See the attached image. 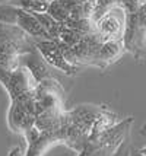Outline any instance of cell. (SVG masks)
Listing matches in <instances>:
<instances>
[{"label":"cell","instance_id":"6da1fadb","mask_svg":"<svg viewBox=\"0 0 146 156\" xmlns=\"http://www.w3.org/2000/svg\"><path fill=\"white\" fill-rule=\"evenodd\" d=\"M123 45L134 58H146V5L134 13H127Z\"/></svg>","mask_w":146,"mask_h":156},{"label":"cell","instance_id":"7a4b0ae2","mask_svg":"<svg viewBox=\"0 0 146 156\" xmlns=\"http://www.w3.org/2000/svg\"><path fill=\"white\" fill-rule=\"evenodd\" d=\"M127 12L121 5H114L105 10L95 20V32L99 35L102 42L107 41H123L126 32Z\"/></svg>","mask_w":146,"mask_h":156},{"label":"cell","instance_id":"3957f363","mask_svg":"<svg viewBox=\"0 0 146 156\" xmlns=\"http://www.w3.org/2000/svg\"><path fill=\"white\" fill-rule=\"evenodd\" d=\"M34 96L35 94L12 99L7 122L15 133H25L27 130L34 127L35 117H37Z\"/></svg>","mask_w":146,"mask_h":156},{"label":"cell","instance_id":"277c9868","mask_svg":"<svg viewBox=\"0 0 146 156\" xmlns=\"http://www.w3.org/2000/svg\"><path fill=\"white\" fill-rule=\"evenodd\" d=\"M37 50L40 51V54L42 55V58L45 60V63L51 66V67L60 70L66 75H76L79 72L77 66L70 64L69 61L64 58L63 50L60 47V44L54 40H40L35 41Z\"/></svg>","mask_w":146,"mask_h":156},{"label":"cell","instance_id":"5b68a950","mask_svg":"<svg viewBox=\"0 0 146 156\" xmlns=\"http://www.w3.org/2000/svg\"><path fill=\"white\" fill-rule=\"evenodd\" d=\"M19 64L23 66L25 69H28L32 77L37 80V83L45 80L48 77H53L48 72V64L45 63V60L42 58V55L40 54V51L37 48L29 53L22 54L19 57Z\"/></svg>","mask_w":146,"mask_h":156},{"label":"cell","instance_id":"8992f818","mask_svg":"<svg viewBox=\"0 0 146 156\" xmlns=\"http://www.w3.org/2000/svg\"><path fill=\"white\" fill-rule=\"evenodd\" d=\"M16 27H19L25 32V34L31 37L34 41L40 40H51V37L48 35V32L42 28V25L38 22V19L35 18L32 13H29L27 10H23L19 7L18 12V22Z\"/></svg>","mask_w":146,"mask_h":156},{"label":"cell","instance_id":"52a82bcc","mask_svg":"<svg viewBox=\"0 0 146 156\" xmlns=\"http://www.w3.org/2000/svg\"><path fill=\"white\" fill-rule=\"evenodd\" d=\"M123 53H124L123 41H107V42H102V45L99 48L101 69H105L107 66H110L111 63L117 61Z\"/></svg>","mask_w":146,"mask_h":156},{"label":"cell","instance_id":"ba28073f","mask_svg":"<svg viewBox=\"0 0 146 156\" xmlns=\"http://www.w3.org/2000/svg\"><path fill=\"white\" fill-rule=\"evenodd\" d=\"M50 2H45V0H13L10 3L27 10L29 13H47L50 7Z\"/></svg>","mask_w":146,"mask_h":156},{"label":"cell","instance_id":"9c48e42d","mask_svg":"<svg viewBox=\"0 0 146 156\" xmlns=\"http://www.w3.org/2000/svg\"><path fill=\"white\" fill-rule=\"evenodd\" d=\"M19 7L12 3H0V23L16 25Z\"/></svg>","mask_w":146,"mask_h":156},{"label":"cell","instance_id":"30bf717a","mask_svg":"<svg viewBox=\"0 0 146 156\" xmlns=\"http://www.w3.org/2000/svg\"><path fill=\"white\" fill-rule=\"evenodd\" d=\"M130 144H129V139H126L124 142L118 146V149L114 152L112 156H130Z\"/></svg>","mask_w":146,"mask_h":156},{"label":"cell","instance_id":"8fae6325","mask_svg":"<svg viewBox=\"0 0 146 156\" xmlns=\"http://www.w3.org/2000/svg\"><path fill=\"white\" fill-rule=\"evenodd\" d=\"M19 153H22V149H21V147H13V149L10 150L9 156H25V155H19Z\"/></svg>","mask_w":146,"mask_h":156},{"label":"cell","instance_id":"7c38bea8","mask_svg":"<svg viewBox=\"0 0 146 156\" xmlns=\"http://www.w3.org/2000/svg\"><path fill=\"white\" fill-rule=\"evenodd\" d=\"M140 136L146 139V120H145V122H143V126L140 127Z\"/></svg>","mask_w":146,"mask_h":156},{"label":"cell","instance_id":"4fadbf2b","mask_svg":"<svg viewBox=\"0 0 146 156\" xmlns=\"http://www.w3.org/2000/svg\"><path fill=\"white\" fill-rule=\"evenodd\" d=\"M130 156H143V155L140 153L139 150H136V149H132V150H130Z\"/></svg>","mask_w":146,"mask_h":156},{"label":"cell","instance_id":"5bb4252c","mask_svg":"<svg viewBox=\"0 0 146 156\" xmlns=\"http://www.w3.org/2000/svg\"><path fill=\"white\" fill-rule=\"evenodd\" d=\"M136 2H137V5H139V6H145L146 5V0H136Z\"/></svg>","mask_w":146,"mask_h":156},{"label":"cell","instance_id":"9a60e30c","mask_svg":"<svg viewBox=\"0 0 146 156\" xmlns=\"http://www.w3.org/2000/svg\"><path fill=\"white\" fill-rule=\"evenodd\" d=\"M139 152H140V153H142L143 156H146V146H145V147H142V149H139Z\"/></svg>","mask_w":146,"mask_h":156},{"label":"cell","instance_id":"2e32d148","mask_svg":"<svg viewBox=\"0 0 146 156\" xmlns=\"http://www.w3.org/2000/svg\"><path fill=\"white\" fill-rule=\"evenodd\" d=\"M45 2H50V0H45Z\"/></svg>","mask_w":146,"mask_h":156}]
</instances>
